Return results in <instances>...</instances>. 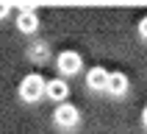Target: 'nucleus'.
Wrapping results in <instances>:
<instances>
[{
	"instance_id": "obj_2",
	"label": "nucleus",
	"mask_w": 147,
	"mask_h": 134,
	"mask_svg": "<svg viewBox=\"0 0 147 134\" xmlns=\"http://www.w3.org/2000/svg\"><path fill=\"white\" fill-rule=\"evenodd\" d=\"M53 117H56V123L61 126V129H72L78 120H81V115H78V109L72 106V103H58L56 106V112H53Z\"/></svg>"
},
{
	"instance_id": "obj_10",
	"label": "nucleus",
	"mask_w": 147,
	"mask_h": 134,
	"mask_svg": "<svg viewBox=\"0 0 147 134\" xmlns=\"http://www.w3.org/2000/svg\"><path fill=\"white\" fill-rule=\"evenodd\" d=\"M8 14V3H0V17H6Z\"/></svg>"
},
{
	"instance_id": "obj_8",
	"label": "nucleus",
	"mask_w": 147,
	"mask_h": 134,
	"mask_svg": "<svg viewBox=\"0 0 147 134\" xmlns=\"http://www.w3.org/2000/svg\"><path fill=\"white\" fill-rule=\"evenodd\" d=\"M45 53H47V50H45V42H36V45H33V50H31L33 59H42Z\"/></svg>"
},
{
	"instance_id": "obj_11",
	"label": "nucleus",
	"mask_w": 147,
	"mask_h": 134,
	"mask_svg": "<svg viewBox=\"0 0 147 134\" xmlns=\"http://www.w3.org/2000/svg\"><path fill=\"white\" fill-rule=\"evenodd\" d=\"M142 120H144V126H147V106H144V112H142Z\"/></svg>"
},
{
	"instance_id": "obj_9",
	"label": "nucleus",
	"mask_w": 147,
	"mask_h": 134,
	"mask_svg": "<svg viewBox=\"0 0 147 134\" xmlns=\"http://www.w3.org/2000/svg\"><path fill=\"white\" fill-rule=\"evenodd\" d=\"M139 34L147 39V17H142V20H139Z\"/></svg>"
},
{
	"instance_id": "obj_7",
	"label": "nucleus",
	"mask_w": 147,
	"mask_h": 134,
	"mask_svg": "<svg viewBox=\"0 0 147 134\" xmlns=\"http://www.w3.org/2000/svg\"><path fill=\"white\" fill-rule=\"evenodd\" d=\"M125 90H128V75H122V73H111L108 75V92L122 95Z\"/></svg>"
},
{
	"instance_id": "obj_6",
	"label": "nucleus",
	"mask_w": 147,
	"mask_h": 134,
	"mask_svg": "<svg viewBox=\"0 0 147 134\" xmlns=\"http://www.w3.org/2000/svg\"><path fill=\"white\" fill-rule=\"evenodd\" d=\"M67 92H69V87H67L64 78H50V81H47V98L58 100V103H64Z\"/></svg>"
},
{
	"instance_id": "obj_5",
	"label": "nucleus",
	"mask_w": 147,
	"mask_h": 134,
	"mask_svg": "<svg viewBox=\"0 0 147 134\" xmlns=\"http://www.w3.org/2000/svg\"><path fill=\"white\" fill-rule=\"evenodd\" d=\"M108 70H103V67H92L89 75H86V84H89L92 90H108Z\"/></svg>"
},
{
	"instance_id": "obj_1",
	"label": "nucleus",
	"mask_w": 147,
	"mask_h": 134,
	"mask_svg": "<svg viewBox=\"0 0 147 134\" xmlns=\"http://www.w3.org/2000/svg\"><path fill=\"white\" fill-rule=\"evenodd\" d=\"M42 95H47V81L42 75L31 73V75H25L22 81H20V98L22 100H39Z\"/></svg>"
},
{
	"instance_id": "obj_4",
	"label": "nucleus",
	"mask_w": 147,
	"mask_h": 134,
	"mask_svg": "<svg viewBox=\"0 0 147 134\" xmlns=\"http://www.w3.org/2000/svg\"><path fill=\"white\" fill-rule=\"evenodd\" d=\"M36 25H39L36 8L22 6V8H20V14H17V28H20V31H25V34H31V31H36Z\"/></svg>"
},
{
	"instance_id": "obj_3",
	"label": "nucleus",
	"mask_w": 147,
	"mask_h": 134,
	"mask_svg": "<svg viewBox=\"0 0 147 134\" xmlns=\"http://www.w3.org/2000/svg\"><path fill=\"white\" fill-rule=\"evenodd\" d=\"M56 64H58V70H61L64 75H75L78 70H81V56H78L75 50H64V53H58Z\"/></svg>"
}]
</instances>
